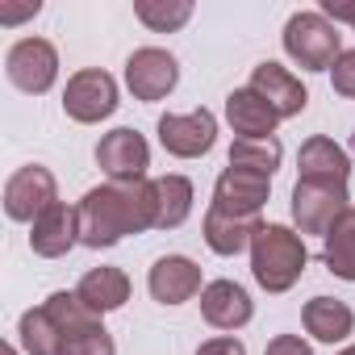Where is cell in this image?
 <instances>
[{
    "instance_id": "27",
    "label": "cell",
    "mask_w": 355,
    "mask_h": 355,
    "mask_svg": "<svg viewBox=\"0 0 355 355\" xmlns=\"http://www.w3.org/2000/svg\"><path fill=\"white\" fill-rule=\"evenodd\" d=\"M263 355H313V351H309V343L297 338V334H276Z\"/></svg>"
},
{
    "instance_id": "21",
    "label": "cell",
    "mask_w": 355,
    "mask_h": 355,
    "mask_svg": "<svg viewBox=\"0 0 355 355\" xmlns=\"http://www.w3.org/2000/svg\"><path fill=\"white\" fill-rule=\"evenodd\" d=\"M259 234V218H234V214H222L209 205L205 214V243L214 255H239L251 247V239Z\"/></svg>"
},
{
    "instance_id": "29",
    "label": "cell",
    "mask_w": 355,
    "mask_h": 355,
    "mask_svg": "<svg viewBox=\"0 0 355 355\" xmlns=\"http://www.w3.org/2000/svg\"><path fill=\"white\" fill-rule=\"evenodd\" d=\"M38 0H26V5H0V26H17L26 17H38Z\"/></svg>"
},
{
    "instance_id": "11",
    "label": "cell",
    "mask_w": 355,
    "mask_h": 355,
    "mask_svg": "<svg viewBox=\"0 0 355 355\" xmlns=\"http://www.w3.org/2000/svg\"><path fill=\"white\" fill-rule=\"evenodd\" d=\"M159 142L167 155L175 159H201L214 150L218 142V117L209 109H193L184 117H175V113H163L159 117Z\"/></svg>"
},
{
    "instance_id": "3",
    "label": "cell",
    "mask_w": 355,
    "mask_h": 355,
    "mask_svg": "<svg viewBox=\"0 0 355 355\" xmlns=\"http://www.w3.org/2000/svg\"><path fill=\"white\" fill-rule=\"evenodd\" d=\"M309 263V251H305V239L288 226H259V234L251 239V272L259 280V288L268 293H288L301 272Z\"/></svg>"
},
{
    "instance_id": "17",
    "label": "cell",
    "mask_w": 355,
    "mask_h": 355,
    "mask_svg": "<svg viewBox=\"0 0 355 355\" xmlns=\"http://www.w3.org/2000/svg\"><path fill=\"white\" fill-rule=\"evenodd\" d=\"M80 243V214L67 205H51L34 226H30V247L42 259H59Z\"/></svg>"
},
{
    "instance_id": "18",
    "label": "cell",
    "mask_w": 355,
    "mask_h": 355,
    "mask_svg": "<svg viewBox=\"0 0 355 355\" xmlns=\"http://www.w3.org/2000/svg\"><path fill=\"white\" fill-rule=\"evenodd\" d=\"M226 121L234 125L239 138H276L280 113L255 92V88H234L226 96Z\"/></svg>"
},
{
    "instance_id": "15",
    "label": "cell",
    "mask_w": 355,
    "mask_h": 355,
    "mask_svg": "<svg viewBox=\"0 0 355 355\" xmlns=\"http://www.w3.org/2000/svg\"><path fill=\"white\" fill-rule=\"evenodd\" d=\"M247 88H255L280 117H297V113H305V105H309L305 84H301L288 67H280V63H259Z\"/></svg>"
},
{
    "instance_id": "10",
    "label": "cell",
    "mask_w": 355,
    "mask_h": 355,
    "mask_svg": "<svg viewBox=\"0 0 355 355\" xmlns=\"http://www.w3.org/2000/svg\"><path fill=\"white\" fill-rule=\"evenodd\" d=\"M125 84L134 92V101H163L175 84H180V63L163 46H142L125 59Z\"/></svg>"
},
{
    "instance_id": "24",
    "label": "cell",
    "mask_w": 355,
    "mask_h": 355,
    "mask_svg": "<svg viewBox=\"0 0 355 355\" xmlns=\"http://www.w3.org/2000/svg\"><path fill=\"white\" fill-rule=\"evenodd\" d=\"M280 155H284L280 138H234V146H230V167H251V171L272 175V171L280 167Z\"/></svg>"
},
{
    "instance_id": "9",
    "label": "cell",
    "mask_w": 355,
    "mask_h": 355,
    "mask_svg": "<svg viewBox=\"0 0 355 355\" xmlns=\"http://www.w3.org/2000/svg\"><path fill=\"white\" fill-rule=\"evenodd\" d=\"M5 71H9V80H13L21 92L42 96V92L59 80V51H55L46 38H21V42L9 46Z\"/></svg>"
},
{
    "instance_id": "23",
    "label": "cell",
    "mask_w": 355,
    "mask_h": 355,
    "mask_svg": "<svg viewBox=\"0 0 355 355\" xmlns=\"http://www.w3.org/2000/svg\"><path fill=\"white\" fill-rule=\"evenodd\" d=\"M322 263L338 276V280H355V209H347L330 234H326V247H322Z\"/></svg>"
},
{
    "instance_id": "12",
    "label": "cell",
    "mask_w": 355,
    "mask_h": 355,
    "mask_svg": "<svg viewBox=\"0 0 355 355\" xmlns=\"http://www.w3.org/2000/svg\"><path fill=\"white\" fill-rule=\"evenodd\" d=\"M272 193V175L251 171V167H226L214 184V209L234 214V218H259Z\"/></svg>"
},
{
    "instance_id": "4",
    "label": "cell",
    "mask_w": 355,
    "mask_h": 355,
    "mask_svg": "<svg viewBox=\"0 0 355 355\" xmlns=\"http://www.w3.org/2000/svg\"><path fill=\"white\" fill-rule=\"evenodd\" d=\"M284 55L305 71H330L343 55V34L322 13H293L284 26Z\"/></svg>"
},
{
    "instance_id": "16",
    "label": "cell",
    "mask_w": 355,
    "mask_h": 355,
    "mask_svg": "<svg viewBox=\"0 0 355 355\" xmlns=\"http://www.w3.org/2000/svg\"><path fill=\"white\" fill-rule=\"evenodd\" d=\"M297 167H301L297 180H313V184H343L347 189V180H351V159H347V150L334 138H322V134L301 146Z\"/></svg>"
},
{
    "instance_id": "19",
    "label": "cell",
    "mask_w": 355,
    "mask_h": 355,
    "mask_svg": "<svg viewBox=\"0 0 355 355\" xmlns=\"http://www.w3.org/2000/svg\"><path fill=\"white\" fill-rule=\"evenodd\" d=\"M76 297L92 309V313H113L130 301V276L121 268H92L84 272V280L76 284Z\"/></svg>"
},
{
    "instance_id": "26",
    "label": "cell",
    "mask_w": 355,
    "mask_h": 355,
    "mask_svg": "<svg viewBox=\"0 0 355 355\" xmlns=\"http://www.w3.org/2000/svg\"><path fill=\"white\" fill-rule=\"evenodd\" d=\"M330 76H334V92L338 96H355V51H343L334 59Z\"/></svg>"
},
{
    "instance_id": "32",
    "label": "cell",
    "mask_w": 355,
    "mask_h": 355,
    "mask_svg": "<svg viewBox=\"0 0 355 355\" xmlns=\"http://www.w3.org/2000/svg\"><path fill=\"white\" fill-rule=\"evenodd\" d=\"M5 355H17V351H13V347H5Z\"/></svg>"
},
{
    "instance_id": "14",
    "label": "cell",
    "mask_w": 355,
    "mask_h": 355,
    "mask_svg": "<svg viewBox=\"0 0 355 355\" xmlns=\"http://www.w3.org/2000/svg\"><path fill=\"white\" fill-rule=\"evenodd\" d=\"M251 313H255V305H251V297H247L243 284H234V280H214V284L201 288V318H205L214 330H239V326L251 322Z\"/></svg>"
},
{
    "instance_id": "20",
    "label": "cell",
    "mask_w": 355,
    "mask_h": 355,
    "mask_svg": "<svg viewBox=\"0 0 355 355\" xmlns=\"http://www.w3.org/2000/svg\"><path fill=\"white\" fill-rule=\"evenodd\" d=\"M301 322H305V330H309L318 343H343V338L355 330V313H351V305L338 301V297H313V301H305Z\"/></svg>"
},
{
    "instance_id": "13",
    "label": "cell",
    "mask_w": 355,
    "mask_h": 355,
    "mask_svg": "<svg viewBox=\"0 0 355 355\" xmlns=\"http://www.w3.org/2000/svg\"><path fill=\"white\" fill-rule=\"evenodd\" d=\"M146 288L159 305H184L189 297L201 293V268L189 255H163V259H155Z\"/></svg>"
},
{
    "instance_id": "30",
    "label": "cell",
    "mask_w": 355,
    "mask_h": 355,
    "mask_svg": "<svg viewBox=\"0 0 355 355\" xmlns=\"http://www.w3.org/2000/svg\"><path fill=\"white\" fill-rule=\"evenodd\" d=\"M322 17L326 21H351L355 26V5H343V0H322Z\"/></svg>"
},
{
    "instance_id": "7",
    "label": "cell",
    "mask_w": 355,
    "mask_h": 355,
    "mask_svg": "<svg viewBox=\"0 0 355 355\" xmlns=\"http://www.w3.org/2000/svg\"><path fill=\"white\" fill-rule=\"evenodd\" d=\"M117 109V80L101 67H88V71H76L67 80V92H63V113L80 125H96L105 121L109 113Z\"/></svg>"
},
{
    "instance_id": "22",
    "label": "cell",
    "mask_w": 355,
    "mask_h": 355,
    "mask_svg": "<svg viewBox=\"0 0 355 355\" xmlns=\"http://www.w3.org/2000/svg\"><path fill=\"white\" fill-rule=\"evenodd\" d=\"M193 214V180L189 175H159L155 180V230H175Z\"/></svg>"
},
{
    "instance_id": "5",
    "label": "cell",
    "mask_w": 355,
    "mask_h": 355,
    "mask_svg": "<svg viewBox=\"0 0 355 355\" xmlns=\"http://www.w3.org/2000/svg\"><path fill=\"white\" fill-rule=\"evenodd\" d=\"M96 163L109 175V184H142L146 167H150V146L138 130L121 125V130H109L96 142Z\"/></svg>"
},
{
    "instance_id": "8",
    "label": "cell",
    "mask_w": 355,
    "mask_h": 355,
    "mask_svg": "<svg viewBox=\"0 0 355 355\" xmlns=\"http://www.w3.org/2000/svg\"><path fill=\"white\" fill-rule=\"evenodd\" d=\"M347 189L343 184H313V180H297L293 189V222L305 234H330V226L347 214Z\"/></svg>"
},
{
    "instance_id": "28",
    "label": "cell",
    "mask_w": 355,
    "mask_h": 355,
    "mask_svg": "<svg viewBox=\"0 0 355 355\" xmlns=\"http://www.w3.org/2000/svg\"><path fill=\"white\" fill-rule=\"evenodd\" d=\"M197 355H247V347H243L239 338L222 334V338H209V343H201V347H197Z\"/></svg>"
},
{
    "instance_id": "25",
    "label": "cell",
    "mask_w": 355,
    "mask_h": 355,
    "mask_svg": "<svg viewBox=\"0 0 355 355\" xmlns=\"http://www.w3.org/2000/svg\"><path fill=\"white\" fill-rule=\"evenodd\" d=\"M138 21L155 34H171V30H180L189 17H193V5L189 0H138L134 5Z\"/></svg>"
},
{
    "instance_id": "2",
    "label": "cell",
    "mask_w": 355,
    "mask_h": 355,
    "mask_svg": "<svg viewBox=\"0 0 355 355\" xmlns=\"http://www.w3.org/2000/svg\"><path fill=\"white\" fill-rule=\"evenodd\" d=\"M76 214H80V243L92 251L113 247L125 234L155 230V180L88 189Z\"/></svg>"
},
{
    "instance_id": "6",
    "label": "cell",
    "mask_w": 355,
    "mask_h": 355,
    "mask_svg": "<svg viewBox=\"0 0 355 355\" xmlns=\"http://www.w3.org/2000/svg\"><path fill=\"white\" fill-rule=\"evenodd\" d=\"M51 205H59V184L55 175L42 167V163H30V167H17L5 184V214L13 222H38Z\"/></svg>"
},
{
    "instance_id": "31",
    "label": "cell",
    "mask_w": 355,
    "mask_h": 355,
    "mask_svg": "<svg viewBox=\"0 0 355 355\" xmlns=\"http://www.w3.org/2000/svg\"><path fill=\"white\" fill-rule=\"evenodd\" d=\"M338 355H355V343H351V347H343V351H338Z\"/></svg>"
},
{
    "instance_id": "1",
    "label": "cell",
    "mask_w": 355,
    "mask_h": 355,
    "mask_svg": "<svg viewBox=\"0 0 355 355\" xmlns=\"http://www.w3.org/2000/svg\"><path fill=\"white\" fill-rule=\"evenodd\" d=\"M17 334L26 355H117L101 313H92L76 293H51L38 309L21 313Z\"/></svg>"
}]
</instances>
